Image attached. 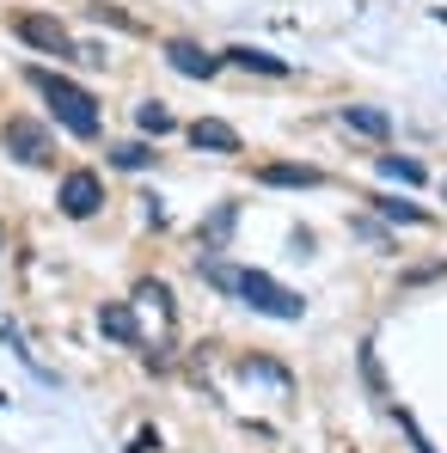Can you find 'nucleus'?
I'll return each mask as SVG.
<instances>
[{
    "label": "nucleus",
    "instance_id": "obj_17",
    "mask_svg": "<svg viewBox=\"0 0 447 453\" xmlns=\"http://www.w3.org/2000/svg\"><path fill=\"white\" fill-rule=\"evenodd\" d=\"M233 215H239L233 203H221V209H215V221H209V233H203V251H221V239L233 233Z\"/></svg>",
    "mask_w": 447,
    "mask_h": 453
},
{
    "label": "nucleus",
    "instance_id": "obj_7",
    "mask_svg": "<svg viewBox=\"0 0 447 453\" xmlns=\"http://www.w3.org/2000/svg\"><path fill=\"white\" fill-rule=\"evenodd\" d=\"M258 184H270V190H312V184H325V172L319 165H295V159H270V165H258Z\"/></svg>",
    "mask_w": 447,
    "mask_h": 453
},
{
    "label": "nucleus",
    "instance_id": "obj_12",
    "mask_svg": "<svg viewBox=\"0 0 447 453\" xmlns=\"http://www.w3.org/2000/svg\"><path fill=\"white\" fill-rule=\"evenodd\" d=\"M380 172H386V178H398V184H423V178H429L411 153H380Z\"/></svg>",
    "mask_w": 447,
    "mask_h": 453
},
{
    "label": "nucleus",
    "instance_id": "obj_9",
    "mask_svg": "<svg viewBox=\"0 0 447 453\" xmlns=\"http://www.w3.org/2000/svg\"><path fill=\"white\" fill-rule=\"evenodd\" d=\"M221 62L245 68V74H270V80H289V74H295L282 56H270V50H251V43H233V50H221Z\"/></svg>",
    "mask_w": 447,
    "mask_h": 453
},
{
    "label": "nucleus",
    "instance_id": "obj_10",
    "mask_svg": "<svg viewBox=\"0 0 447 453\" xmlns=\"http://www.w3.org/2000/svg\"><path fill=\"white\" fill-rule=\"evenodd\" d=\"M98 331L117 337V343H129V349H142V325H135L129 301H104V306H98Z\"/></svg>",
    "mask_w": 447,
    "mask_h": 453
},
{
    "label": "nucleus",
    "instance_id": "obj_13",
    "mask_svg": "<svg viewBox=\"0 0 447 453\" xmlns=\"http://www.w3.org/2000/svg\"><path fill=\"white\" fill-rule=\"evenodd\" d=\"M135 123H142L148 135H172V129H178V123H172V111H166L159 98H148V104H135Z\"/></svg>",
    "mask_w": 447,
    "mask_h": 453
},
{
    "label": "nucleus",
    "instance_id": "obj_15",
    "mask_svg": "<svg viewBox=\"0 0 447 453\" xmlns=\"http://www.w3.org/2000/svg\"><path fill=\"white\" fill-rule=\"evenodd\" d=\"M374 209H380L386 221H405V226H423V221H429V209H417V203H398V196H380Z\"/></svg>",
    "mask_w": 447,
    "mask_h": 453
},
{
    "label": "nucleus",
    "instance_id": "obj_8",
    "mask_svg": "<svg viewBox=\"0 0 447 453\" xmlns=\"http://www.w3.org/2000/svg\"><path fill=\"white\" fill-rule=\"evenodd\" d=\"M184 135H190V148H197V153H239V148H245V142H239V129L221 123V117H197Z\"/></svg>",
    "mask_w": 447,
    "mask_h": 453
},
{
    "label": "nucleus",
    "instance_id": "obj_20",
    "mask_svg": "<svg viewBox=\"0 0 447 453\" xmlns=\"http://www.w3.org/2000/svg\"><path fill=\"white\" fill-rule=\"evenodd\" d=\"M135 301H153L159 312H172V288H166V282H142V288H135Z\"/></svg>",
    "mask_w": 447,
    "mask_h": 453
},
{
    "label": "nucleus",
    "instance_id": "obj_2",
    "mask_svg": "<svg viewBox=\"0 0 447 453\" xmlns=\"http://www.w3.org/2000/svg\"><path fill=\"white\" fill-rule=\"evenodd\" d=\"M233 295L239 306H251V312H264V319H300L306 301H300L295 288H282L276 276H264V270H233Z\"/></svg>",
    "mask_w": 447,
    "mask_h": 453
},
{
    "label": "nucleus",
    "instance_id": "obj_19",
    "mask_svg": "<svg viewBox=\"0 0 447 453\" xmlns=\"http://www.w3.org/2000/svg\"><path fill=\"white\" fill-rule=\"evenodd\" d=\"M245 374H264V380H276V386H289V368H282V362H258V356H245Z\"/></svg>",
    "mask_w": 447,
    "mask_h": 453
},
{
    "label": "nucleus",
    "instance_id": "obj_5",
    "mask_svg": "<svg viewBox=\"0 0 447 453\" xmlns=\"http://www.w3.org/2000/svg\"><path fill=\"white\" fill-rule=\"evenodd\" d=\"M0 142L12 148V159H25V165H43V159H50V135H43V123H31V117H6Z\"/></svg>",
    "mask_w": 447,
    "mask_h": 453
},
{
    "label": "nucleus",
    "instance_id": "obj_6",
    "mask_svg": "<svg viewBox=\"0 0 447 453\" xmlns=\"http://www.w3.org/2000/svg\"><path fill=\"white\" fill-rule=\"evenodd\" d=\"M166 62H172L178 74H190V80L221 74V56H209V50H203V43H190V37H172V43H166Z\"/></svg>",
    "mask_w": 447,
    "mask_h": 453
},
{
    "label": "nucleus",
    "instance_id": "obj_16",
    "mask_svg": "<svg viewBox=\"0 0 447 453\" xmlns=\"http://www.w3.org/2000/svg\"><path fill=\"white\" fill-rule=\"evenodd\" d=\"M392 417H398V435L411 441V453H442V448H435V441H429V435H423V423H417L411 411H392Z\"/></svg>",
    "mask_w": 447,
    "mask_h": 453
},
{
    "label": "nucleus",
    "instance_id": "obj_4",
    "mask_svg": "<svg viewBox=\"0 0 447 453\" xmlns=\"http://www.w3.org/2000/svg\"><path fill=\"white\" fill-rule=\"evenodd\" d=\"M56 203H62V215H68V221H92V215L104 209V178H98V172H86V165H74V172L62 178Z\"/></svg>",
    "mask_w": 447,
    "mask_h": 453
},
{
    "label": "nucleus",
    "instance_id": "obj_18",
    "mask_svg": "<svg viewBox=\"0 0 447 453\" xmlns=\"http://www.w3.org/2000/svg\"><path fill=\"white\" fill-rule=\"evenodd\" d=\"M362 380H368V392L374 398H386V380H380V362H374V349L362 343Z\"/></svg>",
    "mask_w": 447,
    "mask_h": 453
},
{
    "label": "nucleus",
    "instance_id": "obj_11",
    "mask_svg": "<svg viewBox=\"0 0 447 453\" xmlns=\"http://www.w3.org/2000/svg\"><path fill=\"white\" fill-rule=\"evenodd\" d=\"M343 123H350L356 135H368V142H386V135H392V117L374 111V104H343Z\"/></svg>",
    "mask_w": 447,
    "mask_h": 453
},
{
    "label": "nucleus",
    "instance_id": "obj_14",
    "mask_svg": "<svg viewBox=\"0 0 447 453\" xmlns=\"http://www.w3.org/2000/svg\"><path fill=\"white\" fill-rule=\"evenodd\" d=\"M111 159H117L123 172H148V165L159 159V153H153L148 142H123V148H111Z\"/></svg>",
    "mask_w": 447,
    "mask_h": 453
},
{
    "label": "nucleus",
    "instance_id": "obj_3",
    "mask_svg": "<svg viewBox=\"0 0 447 453\" xmlns=\"http://www.w3.org/2000/svg\"><path fill=\"white\" fill-rule=\"evenodd\" d=\"M12 31H19L37 56H56V62H86V56H80V43L68 37V25H62V19H50V12H19V19H12Z\"/></svg>",
    "mask_w": 447,
    "mask_h": 453
},
{
    "label": "nucleus",
    "instance_id": "obj_1",
    "mask_svg": "<svg viewBox=\"0 0 447 453\" xmlns=\"http://www.w3.org/2000/svg\"><path fill=\"white\" fill-rule=\"evenodd\" d=\"M25 80L43 92V104H50V117L68 129V135H80V142H92L98 129H104V111H98V98L86 92V86H74V80L50 74V68H25Z\"/></svg>",
    "mask_w": 447,
    "mask_h": 453
}]
</instances>
